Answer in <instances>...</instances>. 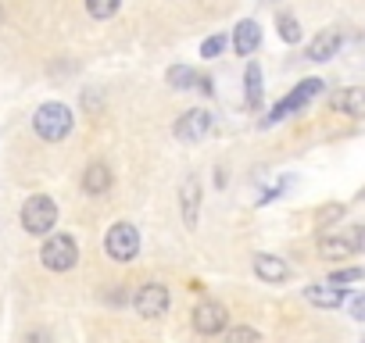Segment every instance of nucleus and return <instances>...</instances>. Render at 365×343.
I'll return each instance as SVG.
<instances>
[{
	"label": "nucleus",
	"instance_id": "nucleus-12",
	"mask_svg": "<svg viewBox=\"0 0 365 343\" xmlns=\"http://www.w3.org/2000/svg\"><path fill=\"white\" fill-rule=\"evenodd\" d=\"M255 272H258V279H265V283H287V279H290L287 261L276 258V254H258V258H255Z\"/></svg>",
	"mask_w": 365,
	"mask_h": 343
},
{
	"label": "nucleus",
	"instance_id": "nucleus-10",
	"mask_svg": "<svg viewBox=\"0 0 365 343\" xmlns=\"http://www.w3.org/2000/svg\"><path fill=\"white\" fill-rule=\"evenodd\" d=\"M329 107L340 111V115H347V118H365V90H358V86L336 90L329 97Z\"/></svg>",
	"mask_w": 365,
	"mask_h": 343
},
{
	"label": "nucleus",
	"instance_id": "nucleus-21",
	"mask_svg": "<svg viewBox=\"0 0 365 343\" xmlns=\"http://www.w3.org/2000/svg\"><path fill=\"white\" fill-rule=\"evenodd\" d=\"M226 343H262V336L251 325H237V329L226 332Z\"/></svg>",
	"mask_w": 365,
	"mask_h": 343
},
{
	"label": "nucleus",
	"instance_id": "nucleus-1",
	"mask_svg": "<svg viewBox=\"0 0 365 343\" xmlns=\"http://www.w3.org/2000/svg\"><path fill=\"white\" fill-rule=\"evenodd\" d=\"M58 222V204L47 197V194H33L26 204H22V229L29 236H47Z\"/></svg>",
	"mask_w": 365,
	"mask_h": 343
},
{
	"label": "nucleus",
	"instance_id": "nucleus-25",
	"mask_svg": "<svg viewBox=\"0 0 365 343\" xmlns=\"http://www.w3.org/2000/svg\"><path fill=\"white\" fill-rule=\"evenodd\" d=\"M351 315H354V318H358V322H365V293H361V297H354V300H351Z\"/></svg>",
	"mask_w": 365,
	"mask_h": 343
},
{
	"label": "nucleus",
	"instance_id": "nucleus-14",
	"mask_svg": "<svg viewBox=\"0 0 365 343\" xmlns=\"http://www.w3.org/2000/svg\"><path fill=\"white\" fill-rule=\"evenodd\" d=\"M336 51H340V33L326 29L308 43V61H329V58H336Z\"/></svg>",
	"mask_w": 365,
	"mask_h": 343
},
{
	"label": "nucleus",
	"instance_id": "nucleus-15",
	"mask_svg": "<svg viewBox=\"0 0 365 343\" xmlns=\"http://www.w3.org/2000/svg\"><path fill=\"white\" fill-rule=\"evenodd\" d=\"M111 179H115L111 168L97 161V164H90V168L83 172V190H86V194H108V190H111Z\"/></svg>",
	"mask_w": 365,
	"mask_h": 343
},
{
	"label": "nucleus",
	"instance_id": "nucleus-19",
	"mask_svg": "<svg viewBox=\"0 0 365 343\" xmlns=\"http://www.w3.org/2000/svg\"><path fill=\"white\" fill-rule=\"evenodd\" d=\"M276 26H279V40H283V43H297V40H301V26H297L294 15H279Z\"/></svg>",
	"mask_w": 365,
	"mask_h": 343
},
{
	"label": "nucleus",
	"instance_id": "nucleus-8",
	"mask_svg": "<svg viewBox=\"0 0 365 343\" xmlns=\"http://www.w3.org/2000/svg\"><path fill=\"white\" fill-rule=\"evenodd\" d=\"M226 322H230V311H226V304H219V300H201V304L194 307V329L205 332V336L222 332Z\"/></svg>",
	"mask_w": 365,
	"mask_h": 343
},
{
	"label": "nucleus",
	"instance_id": "nucleus-27",
	"mask_svg": "<svg viewBox=\"0 0 365 343\" xmlns=\"http://www.w3.org/2000/svg\"><path fill=\"white\" fill-rule=\"evenodd\" d=\"M361 343H365V339H361Z\"/></svg>",
	"mask_w": 365,
	"mask_h": 343
},
{
	"label": "nucleus",
	"instance_id": "nucleus-24",
	"mask_svg": "<svg viewBox=\"0 0 365 343\" xmlns=\"http://www.w3.org/2000/svg\"><path fill=\"white\" fill-rule=\"evenodd\" d=\"M344 215V204H329V208H322L319 215H315V226H329V222H336Z\"/></svg>",
	"mask_w": 365,
	"mask_h": 343
},
{
	"label": "nucleus",
	"instance_id": "nucleus-11",
	"mask_svg": "<svg viewBox=\"0 0 365 343\" xmlns=\"http://www.w3.org/2000/svg\"><path fill=\"white\" fill-rule=\"evenodd\" d=\"M258 43H262V29H258V22L244 19V22L233 29V51H237L240 58H247V54L258 51Z\"/></svg>",
	"mask_w": 365,
	"mask_h": 343
},
{
	"label": "nucleus",
	"instance_id": "nucleus-18",
	"mask_svg": "<svg viewBox=\"0 0 365 343\" xmlns=\"http://www.w3.org/2000/svg\"><path fill=\"white\" fill-rule=\"evenodd\" d=\"M244 86H247V107H258L262 104V68L255 61L244 72Z\"/></svg>",
	"mask_w": 365,
	"mask_h": 343
},
{
	"label": "nucleus",
	"instance_id": "nucleus-6",
	"mask_svg": "<svg viewBox=\"0 0 365 343\" xmlns=\"http://www.w3.org/2000/svg\"><path fill=\"white\" fill-rule=\"evenodd\" d=\"M319 254L322 258H351V254H365V226H351L340 236H322L319 240Z\"/></svg>",
	"mask_w": 365,
	"mask_h": 343
},
{
	"label": "nucleus",
	"instance_id": "nucleus-7",
	"mask_svg": "<svg viewBox=\"0 0 365 343\" xmlns=\"http://www.w3.org/2000/svg\"><path fill=\"white\" fill-rule=\"evenodd\" d=\"M168 304H172V297H168V290H165L161 283H147V286H140L136 297H133V307H136V315H143V318H161V315L168 311Z\"/></svg>",
	"mask_w": 365,
	"mask_h": 343
},
{
	"label": "nucleus",
	"instance_id": "nucleus-16",
	"mask_svg": "<svg viewBox=\"0 0 365 343\" xmlns=\"http://www.w3.org/2000/svg\"><path fill=\"white\" fill-rule=\"evenodd\" d=\"M197 201H201V186L197 179H187L182 183V218H187L190 229L197 226Z\"/></svg>",
	"mask_w": 365,
	"mask_h": 343
},
{
	"label": "nucleus",
	"instance_id": "nucleus-20",
	"mask_svg": "<svg viewBox=\"0 0 365 343\" xmlns=\"http://www.w3.org/2000/svg\"><path fill=\"white\" fill-rule=\"evenodd\" d=\"M118 4H122V0H86V11L93 19H111L118 11Z\"/></svg>",
	"mask_w": 365,
	"mask_h": 343
},
{
	"label": "nucleus",
	"instance_id": "nucleus-26",
	"mask_svg": "<svg viewBox=\"0 0 365 343\" xmlns=\"http://www.w3.org/2000/svg\"><path fill=\"white\" fill-rule=\"evenodd\" d=\"M29 339H33V343H47V336H43V332H33Z\"/></svg>",
	"mask_w": 365,
	"mask_h": 343
},
{
	"label": "nucleus",
	"instance_id": "nucleus-9",
	"mask_svg": "<svg viewBox=\"0 0 365 343\" xmlns=\"http://www.w3.org/2000/svg\"><path fill=\"white\" fill-rule=\"evenodd\" d=\"M208 129H212V115L205 111V107H194V111H187L179 122H175V136L182 139V143H197L201 136H208Z\"/></svg>",
	"mask_w": 365,
	"mask_h": 343
},
{
	"label": "nucleus",
	"instance_id": "nucleus-13",
	"mask_svg": "<svg viewBox=\"0 0 365 343\" xmlns=\"http://www.w3.org/2000/svg\"><path fill=\"white\" fill-rule=\"evenodd\" d=\"M344 297H347L344 286H329V283H315V286L304 290V300L315 304V307H340Z\"/></svg>",
	"mask_w": 365,
	"mask_h": 343
},
{
	"label": "nucleus",
	"instance_id": "nucleus-22",
	"mask_svg": "<svg viewBox=\"0 0 365 343\" xmlns=\"http://www.w3.org/2000/svg\"><path fill=\"white\" fill-rule=\"evenodd\" d=\"M358 279H365V268H340L329 275V286H344V283H358Z\"/></svg>",
	"mask_w": 365,
	"mask_h": 343
},
{
	"label": "nucleus",
	"instance_id": "nucleus-17",
	"mask_svg": "<svg viewBox=\"0 0 365 343\" xmlns=\"http://www.w3.org/2000/svg\"><path fill=\"white\" fill-rule=\"evenodd\" d=\"M197 79H201V75H197L194 68H187V65H172V68H168V86H172V90H194Z\"/></svg>",
	"mask_w": 365,
	"mask_h": 343
},
{
	"label": "nucleus",
	"instance_id": "nucleus-3",
	"mask_svg": "<svg viewBox=\"0 0 365 343\" xmlns=\"http://www.w3.org/2000/svg\"><path fill=\"white\" fill-rule=\"evenodd\" d=\"M40 261H43V268H51V272H68V268L79 261V247H76V240L65 236V233L47 236L43 247H40Z\"/></svg>",
	"mask_w": 365,
	"mask_h": 343
},
{
	"label": "nucleus",
	"instance_id": "nucleus-4",
	"mask_svg": "<svg viewBox=\"0 0 365 343\" xmlns=\"http://www.w3.org/2000/svg\"><path fill=\"white\" fill-rule=\"evenodd\" d=\"M322 86H326L322 79H304V83H297V86H294V90H290V93H287V97H283V100L272 107V115L265 118V125H272V122H283L287 115H294V111L308 107V104H312V100L322 93Z\"/></svg>",
	"mask_w": 365,
	"mask_h": 343
},
{
	"label": "nucleus",
	"instance_id": "nucleus-23",
	"mask_svg": "<svg viewBox=\"0 0 365 343\" xmlns=\"http://www.w3.org/2000/svg\"><path fill=\"white\" fill-rule=\"evenodd\" d=\"M222 47H226V36H212V40L201 43V58H219Z\"/></svg>",
	"mask_w": 365,
	"mask_h": 343
},
{
	"label": "nucleus",
	"instance_id": "nucleus-5",
	"mask_svg": "<svg viewBox=\"0 0 365 343\" xmlns=\"http://www.w3.org/2000/svg\"><path fill=\"white\" fill-rule=\"evenodd\" d=\"M104 250H108L111 261H122V265L133 261L136 250H140V233H136V226L115 222V226L108 229V236H104Z\"/></svg>",
	"mask_w": 365,
	"mask_h": 343
},
{
	"label": "nucleus",
	"instance_id": "nucleus-2",
	"mask_svg": "<svg viewBox=\"0 0 365 343\" xmlns=\"http://www.w3.org/2000/svg\"><path fill=\"white\" fill-rule=\"evenodd\" d=\"M33 125H36V132H40L43 139L58 143V139H65V136L72 132V111H68L65 104H58V100L40 104L36 115H33Z\"/></svg>",
	"mask_w": 365,
	"mask_h": 343
}]
</instances>
